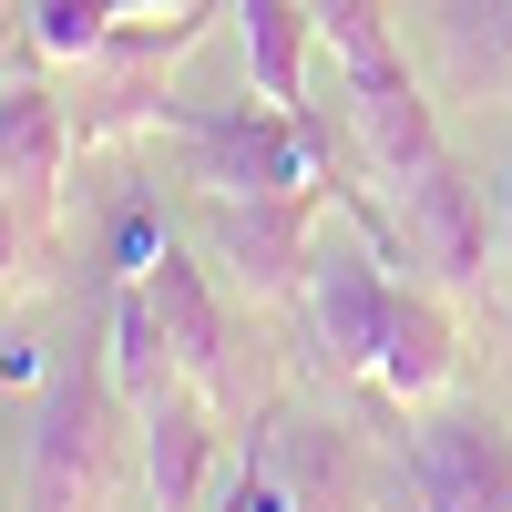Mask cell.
I'll use <instances>...</instances> for the list:
<instances>
[{
    "mask_svg": "<svg viewBox=\"0 0 512 512\" xmlns=\"http://www.w3.org/2000/svg\"><path fill=\"white\" fill-rule=\"evenodd\" d=\"M420 512H512V441L482 410H431V431L410 451Z\"/></svg>",
    "mask_w": 512,
    "mask_h": 512,
    "instance_id": "52a82bcc",
    "label": "cell"
},
{
    "mask_svg": "<svg viewBox=\"0 0 512 512\" xmlns=\"http://www.w3.org/2000/svg\"><path fill=\"white\" fill-rule=\"evenodd\" d=\"M11 205H21V195H11V185H0V287H21V277H31V267H21V256H31V246H21V216H11Z\"/></svg>",
    "mask_w": 512,
    "mask_h": 512,
    "instance_id": "d6986e66",
    "label": "cell"
},
{
    "mask_svg": "<svg viewBox=\"0 0 512 512\" xmlns=\"http://www.w3.org/2000/svg\"><path fill=\"white\" fill-rule=\"evenodd\" d=\"M502 267H512V185H502Z\"/></svg>",
    "mask_w": 512,
    "mask_h": 512,
    "instance_id": "44dd1931",
    "label": "cell"
},
{
    "mask_svg": "<svg viewBox=\"0 0 512 512\" xmlns=\"http://www.w3.org/2000/svg\"><path fill=\"white\" fill-rule=\"evenodd\" d=\"M308 11H318V41H328L338 82H390V72H400L390 0H308Z\"/></svg>",
    "mask_w": 512,
    "mask_h": 512,
    "instance_id": "9a60e30c",
    "label": "cell"
},
{
    "mask_svg": "<svg viewBox=\"0 0 512 512\" xmlns=\"http://www.w3.org/2000/svg\"><path fill=\"white\" fill-rule=\"evenodd\" d=\"M103 369H113V390L134 400V410L175 379V349H164V318H154L144 277H123V297H113V359H103Z\"/></svg>",
    "mask_w": 512,
    "mask_h": 512,
    "instance_id": "5bb4252c",
    "label": "cell"
},
{
    "mask_svg": "<svg viewBox=\"0 0 512 512\" xmlns=\"http://www.w3.org/2000/svg\"><path fill=\"white\" fill-rule=\"evenodd\" d=\"M113 369H52L41 379V420H31V512H103L113 502V461H123V431H113Z\"/></svg>",
    "mask_w": 512,
    "mask_h": 512,
    "instance_id": "3957f363",
    "label": "cell"
},
{
    "mask_svg": "<svg viewBox=\"0 0 512 512\" xmlns=\"http://www.w3.org/2000/svg\"><path fill=\"white\" fill-rule=\"evenodd\" d=\"M123 11H175V0H123Z\"/></svg>",
    "mask_w": 512,
    "mask_h": 512,
    "instance_id": "7402d4cb",
    "label": "cell"
},
{
    "mask_svg": "<svg viewBox=\"0 0 512 512\" xmlns=\"http://www.w3.org/2000/svg\"><path fill=\"white\" fill-rule=\"evenodd\" d=\"M205 226H216V256L246 297H287L308 287L318 236H328V185H287V195H205Z\"/></svg>",
    "mask_w": 512,
    "mask_h": 512,
    "instance_id": "277c9868",
    "label": "cell"
},
{
    "mask_svg": "<svg viewBox=\"0 0 512 512\" xmlns=\"http://www.w3.org/2000/svg\"><path fill=\"white\" fill-rule=\"evenodd\" d=\"M21 41H31V0H0V72H11Z\"/></svg>",
    "mask_w": 512,
    "mask_h": 512,
    "instance_id": "ffe728a7",
    "label": "cell"
},
{
    "mask_svg": "<svg viewBox=\"0 0 512 512\" xmlns=\"http://www.w3.org/2000/svg\"><path fill=\"white\" fill-rule=\"evenodd\" d=\"M72 154H82L72 103H62L41 72H0V185H11L31 216H52V195H62V175H72Z\"/></svg>",
    "mask_w": 512,
    "mask_h": 512,
    "instance_id": "ba28073f",
    "label": "cell"
},
{
    "mask_svg": "<svg viewBox=\"0 0 512 512\" xmlns=\"http://www.w3.org/2000/svg\"><path fill=\"white\" fill-rule=\"evenodd\" d=\"M379 328H390V267L369 246H318L308 267V338L328 379H369L379 369Z\"/></svg>",
    "mask_w": 512,
    "mask_h": 512,
    "instance_id": "5b68a950",
    "label": "cell"
},
{
    "mask_svg": "<svg viewBox=\"0 0 512 512\" xmlns=\"http://www.w3.org/2000/svg\"><path fill=\"white\" fill-rule=\"evenodd\" d=\"M236 31H246V82H256V103H308V82H318V11L308 0H226Z\"/></svg>",
    "mask_w": 512,
    "mask_h": 512,
    "instance_id": "4fadbf2b",
    "label": "cell"
},
{
    "mask_svg": "<svg viewBox=\"0 0 512 512\" xmlns=\"http://www.w3.org/2000/svg\"><path fill=\"white\" fill-rule=\"evenodd\" d=\"M451 41L472 52V72H502V82H512V0H461V11H451Z\"/></svg>",
    "mask_w": 512,
    "mask_h": 512,
    "instance_id": "2e32d148",
    "label": "cell"
},
{
    "mask_svg": "<svg viewBox=\"0 0 512 512\" xmlns=\"http://www.w3.org/2000/svg\"><path fill=\"white\" fill-rule=\"evenodd\" d=\"M400 226H410V256H420L441 287H482V277H492V195L461 175L451 154L431 164V175L400 185Z\"/></svg>",
    "mask_w": 512,
    "mask_h": 512,
    "instance_id": "8992f818",
    "label": "cell"
},
{
    "mask_svg": "<svg viewBox=\"0 0 512 512\" xmlns=\"http://www.w3.org/2000/svg\"><path fill=\"white\" fill-rule=\"evenodd\" d=\"M144 297H154V318H164V349H175V379L216 390V379H226V308H216V287H205V267L164 246L154 267H144Z\"/></svg>",
    "mask_w": 512,
    "mask_h": 512,
    "instance_id": "7c38bea8",
    "label": "cell"
},
{
    "mask_svg": "<svg viewBox=\"0 0 512 512\" xmlns=\"http://www.w3.org/2000/svg\"><path fill=\"white\" fill-rule=\"evenodd\" d=\"M164 246H175V236H164V226L144 216V205H134V216H123V226H113V267H123V277H144V267H154V256H164Z\"/></svg>",
    "mask_w": 512,
    "mask_h": 512,
    "instance_id": "ac0fdd59",
    "label": "cell"
},
{
    "mask_svg": "<svg viewBox=\"0 0 512 512\" xmlns=\"http://www.w3.org/2000/svg\"><path fill=\"white\" fill-rule=\"evenodd\" d=\"M164 134L185 144V175L205 195H287V185L338 195L308 113H287V103H164Z\"/></svg>",
    "mask_w": 512,
    "mask_h": 512,
    "instance_id": "7a4b0ae2",
    "label": "cell"
},
{
    "mask_svg": "<svg viewBox=\"0 0 512 512\" xmlns=\"http://www.w3.org/2000/svg\"><path fill=\"white\" fill-rule=\"evenodd\" d=\"M338 103H349L359 154H369L390 185H410V175H431V164H441V123H431V103H420L410 72H390V82H338Z\"/></svg>",
    "mask_w": 512,
    "mask_h": 512,
    "instance_id": "8fae6325",
    "label": "cell"
},
{
    "mask_svg": "<svg viewBox=\"0 0 512 512\" xmlns=\"http://www.w3.org/2000/svg\"><path fill=\"white\" fill-rule=\"evenodd\" d=\"M226 512H297V492H287V472H277V461H246V472H236V492H226Z\"/></svg>",
    "mask_w": 512,
    "mask_h": 512,
    "instance_id": "e0dca14e",
    "label": "cell"
},
{
    "mask_svg": "<svg viewBox=\"0 0 512 512\" xmlns=\"http://www.w3.org/2000/svg\"><path fill=\"white\" fill-rule=\"evenodd\" d=\"M226 0H175V11H134L103 31V52H82V93H72V134L82 154L93 144H123L144 134V123H164V103H175V62L205 41V21H216Z\"/></svg>",
    "mask_w": 512,
    "mask_h": 512,
    "instance_id": "6da1fadb",
    "label": "cell"
},
{
    "mask_svg": "<svg viewBox=\"0 0 512 512\" xmlns=\"http://www.w3.org/2000/svg\"><path fill=\"white\" fill-rule=\"evenodd\" d=\"M451 369H461V328L441 297H420V287H390V328H379V390H390L400 410H431L451 390Z\"/></svg>",
    "mask_w": 512,
    "mask_h": 512,
    "instance_id": "30bf717a",
    "label": "cell"
},
{
    "mask_svg": "<svg viewBox=\"0 0 512 512\" xmlns=\"http://www.w3.org/2000/svg\"><path fill=\"white\" fill-rule=\"evenodd\" d=\"M205 472H216V410H205L195 379H164L144 400V482H154V512H195L205 502Z\"/></svg>",
    "mask_w": 512,
    "mask_h": 512,
    "instance_id": "9c48e42d",
    "label": "cell"
}]
</instances>
